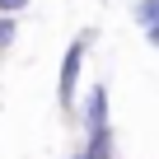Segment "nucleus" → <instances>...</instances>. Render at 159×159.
<instances>
[{
    "label": "nucleus",
    "instance_id": "3",
    "mask_svg": "<svg viewBox=\"0 0 159 159\" xmlns=\"http://www.w3.org/2000/svg\"><path fill=\"white\" fill-rule=\"evenodd\" d=\"M19 38V14H0V52H10Z\"/></svg>",
    "mask_w": 159,
    "mask_h": 159
},
{
    "label": "nucleus",
    "instance_id": "2",
    "mask_svg": "<svg viewBox=\"0 0 159 159\" xmlns=\"http://www.w3.org/2000/svg\"><path fill=\"white\" fill-rule=\"evenodd\" d=\"M98 131H112L108 126V84H98L84 94V136H98Z\"/></svg>",
    "mask_w": 159,
    "mask_h": 159
},
{
    "label": "nucleus",
    "instance_id": "7",
    "mask_svg": "<svg viewBox=\"0 0 159 159\" xmlns=\"http://www.w3.org/2000/svg\"><path fill=\"white\" fill-rule=\"evenodd\" d=\"M75 159H94V154H84V150H80V154H75Z\"/></svg>",
    "mask_w": 159,
    "mask_h": 159
},
{
    "label": "nucleus",
    "instance_id": "1",
    "mask_svg": "<svg viewBox=\"0 0 159 159\" xmlns=\"http://www.w3.org/2000/svg\"><path fill=\"white\" fill-rule=\"evenodd\" d=\"M94 38H98V28H80L70 38L66 56H61V70H56V98H61V108H75V98H80V75H84V56H89Z\"/></svg>",
    "mask_w": 159,
    "mask_h": 159
},
{
    "label": "nucleus",
    "instance_id": "6",
    "mask_svg": "<svg viewBox=\"0 0 159 159\" xmlns=\"http://www.w3.org/2000/svg\"><path fill=\"white\" fill-rule=\"evenodd\" d=\"M140 33H145V42H150V47H159V24H150V28H140Z\"/></svg>",
    "mask_w": 159,
    "mask_h": 159
},
{
    "label": "nucleus",
    "instance_id": "4",
    "mask_svg": "<svg viewBox=\"0 0 159 159\" xmlns=\"http://www.w3.org/2000/svg\"><path fill=\"white\" fill-rule=\"evenodd\" d=\"M136 24H140V28L159 24V0H136Z\"/></svg>",
    "mask_w": 159,
    "mask_h": 159
},
{
    "label": "nucleus",
    "instance_id": "5",
    "mask_svg": "<svg viewBox=\"0 0 159 159\" xmlns=\"http://www.w3.org/2000/svg\"><path fill=\"white\" fill-rule=\"evenodd\" d=\"M33 0H0V14H24Z\"/></svg>",
    "mask_w": 159,
    "mask_h": 159
}]
</instances>
